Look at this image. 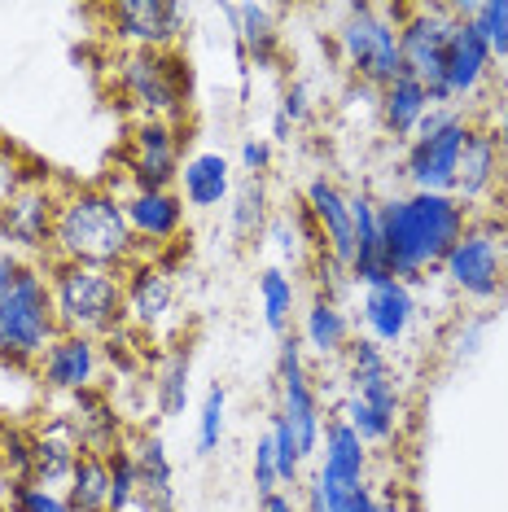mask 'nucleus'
<instances>
[{"label": "nucleus", "mask_w": 508, "mask_h": 512, "mask_svg": "<svg viewBox=\"0 0 508 512\" xmlns=\"http://www.w3.org/2000/svg\"><path fill=\"white\" fill-rule=\"evenodd\" d=\"M303 512H329V499H325V491H320L316 477L303 486Z\"/></svg>", "instance_id": "obj_51"}, {"label": "nucleus", "mask_w": 508, "mask_h": 512, "mask_svg": "<svg viewBox=\"0 0 508 512\" xmlns=\"http://www.w3.org/2000/svg\"><path fill=\"white\" fill-rule=\"evenodd\" d=\"M268 219H272V197L263 176H246L241 184H233V197H228V228H233V237L250 246L254 237H263Z\"/></svg>", "instance_id": "obj_31"}, {"label": "nucleus", "mask_w": 508, "mask_h": 512, "mask_svg": "<svg viewBox=\"0 0 508 512\" xmlns=\"http://www.w3.org/2000/svg\"><path fill=\"white\" fill-rule=\"evenodd\" d=\"M123 211L127 224H132L136 241H149V246H171V241L184 232V197L176 189H132L123 193Z\"/></svg>", "instance_id": "obj_20"}, {"label": "nucleus", "mask_w": 508, "mask_h": 512, "mask_svg": "<svg viewBox=\"0 0 508 512\" xmlns=\"http://www.w3.org/2000/svg\"><path fill=\"white\" fill-rule=\"evenodd\" d=\"M189 377H193V346L189 342H176L171 351L163 355V364L154 372V403H158V416L176 421L189 407Z\"/></svg>", "instance_id": "obj_30"}, {"label": "nucleus", "mask_w": 508, "mask_h": 512, "mask_svg": "<svg viewBox=\"0 0 508 512\" xmlns=\"http://www.w3.org/2000/svg\"><path fill=\"white\" fill-rule=\"evenodd\" d=\"M114 84L141 119L176 123L189 106V71L176 53H119Z\"/></svg>", "instance_id": "obj_7"}, {"label": "nucleus", "mask_w": 508, "mask_h": 512, "mask_svg": "<svg viewBox=\"0 0 508 512\" xmlns=\"http://www.w3.org/2000/svg\"><path fill=\"white\" fill-rule=\"evenodd\" d=\"M259 307H263V324L285 337V329H290V320H294V307H298V285L285 267L272 263L259 272Z\"/></svg>", "instance_id": "obj_33"}, {"label": "nucleus", "mask_w": 508, "mask_h": 512, "mask_svg": "<svg viewBox=\"0 0 508 512\" xmlns=\"http://www.w3.org/2000/svg\"><path fill=\"white\" fill-rule=\"evenodd\" d=\"M259 512H303V504H294L290 491H272V495H263Z\"/></svg>", "instance_id": "obj_50"}, {"label": "nucleus", "mask_w": 508, "mask_h": 512, "mask_svg": "<svg viewBox=\"0 0 508 512\" xmlns=\"http://www.w3.org/2000/svg\"><path fill=\"white\" fill-rule=\"evenodd\" d=\"M329 499V512H364L373 504V486H320Z\"/></svg>", "instance_id": "obj_46"}, {"label": "nucleus", "mask_w": 508, "mask_h": 512, "mask_svg": "<svg viewBox=\"0 0 508 512\" xmlns=\"http://www.w3.org/2000/svg\"><path fill=\"white\" fill-rule=\"evenodd\" d=\"M263 237H268V246H272V254L281 263H303V254H307V241H316L320 246V237H316V228H311V219H307V211L303 215H272L268 219V228H263ZM276 263V267H281Z\"/></svg>", "instance_id": "obj_35"}, {"label": "nucleus", "mask_w": 508, "mask_h": 512, "mask_svg": "<svg viewBox=\"0 0 508 512\" xmlns=\"http://www.w3.org/2000/svg\"><path fill=\"white\" fill-rule=\"evenodd\" d=\"M110 512H132L136 495H141V469H136L132 442L110 451Z\"/></svg>", "instance_id": "obj_38"}, {"label": "nucleus", "mask_w": 508, "mask_h": 512, "mask_svg": "<svg viewBox=\"0 0 508 512\" xmlns=\"http://www.w3.org/2000/svg\"><path fill=\"white\" fill-rule=\"evenodd\" d=\"M36 372H40V386L44 390L66 394V399H75V394H84V390H97V377H101V342H97V337L62 333L49 346V351H44Z\"/></svg>", "instance_id": "obj_16"}, {"label": "nucleus", "mask_w": 508, "mask_h": 512, "mask_svg": "<svg viewBox=\"0 0 508 512\" xmlns=\"http://www.w3.org/2000/svg\"><path fill=\"white\" fill-rule=\"evenodd\" d=\"M31 442H36V469H31V482L49 486V491L71 486V473H75L79 456H84V447H79V438H75L71 421H66V412H57L53 421H44V429Z\"/></svg>", "instance_id": "obj_23"}, {"label": "nucleus", "mask_w": 508, "mask_h": 512, "mask_svg": "<svg viewBox=\"0 0 508 512\" xmlns=\"http://www.w3.org/2000/svg\"><path fill=\"white\" fill-rule=\"evenodd\" d=\"M290 127H294V123H290V119H285V114H281V110H276V114H272V136H276V141H290Z\"/></svg>", "instance_id": "obj_54"}, {"label": "nucleus", "mask_w": 508, "mask_h": 512, "mask_svg": "<svg viewBox=\"0 0 508 512\" xmlns=\"http://www.w3.org/2000/svg\"><path fill=\"white\" fill-rule=\"evenodd\" d=\"M298 342L303 351H311L316 359H342L346 346H351V320L338 307V298L316 294L303 307V329H298Z\"/></svg>", "instance_id": "obj_28"}, {"label": "nucleus", "mask_w": 508, "mask_h": 512, "mask_svg": "<svg viewBox=\"0 0 508 512\" xmlns=\"http://www.w3.org/2000/svg\"><path fill=\"white\" fill-rule=\"evenodd\" d=\"M0 460L9 469V482H31V469H36V442L18 429H5L0 434Z\"/></svg>", "instance_id": "obj_42"}, {"label": "nucleus", "mask_w": 508, "mask_h": 512, "mask_svg": "<svg viewBox=\"0 0 508 512\" xmlns=\"http://www.w3.org/2000/svg\"><path fill=\"white\" fill-rule=\"evenodd\" d=\"M0 254H5V250H0Z\"/></svg>", "instance_id": "obj_55"}, {"label": "nucleus", "mask_w": 508, "mask_h": 512, "mask_svg": "<svg viewBox=\"0 0 508 512\" xmlns=\"http://www.w3.org/2000/svg\"><path fill=\"white\" fill-rule=\"evenodd\" d=\"M491 136L500 141L504 149V158H508V79H504V88H500V101H495V114H491Z\"/></svg>", "instance_id": "obj_49"}, {"label": "nucleus", "mask_w": 508, "mask_h": 512, "mask_svg": "<svg viewBox=\"0 0 508 512\" xmlns=\"http://www.w3.org/2000/svg\"><path fill=\"white\" fill-rule=\"evenodd\" d=\"M53 224H57V193L31 176L14 202L0 211V250L18 263L49 259L53 254Z\"/></svg>", "instance_id": "obj_12"}, {"label": "nucleus", "mask_w": 508, "mask_h": 512, "mask_svg": "<svg viewBox=\"0 0 508 512\" xmlns=\"http://www.w3.org/2000/svg\"><path fill=\"white\" fill-rule=\"evenodd\" d=\"M224 429H228V390L211 386L198 412V456H215L219 442H224Z\"/></svg>", "instance_id": "obj_39"}, {"label": "nucleus", "mask_w": 508, "mask_h": 512, "mask_svg": "<svg viewBox=\"0 0 508 512\" xmlns=\"http://www.w3.org/2000/svg\"><path fill=\"white\" fill-rule=\"evenodd\" d=\"M469 114L456 110L438 132H421L408 141L403 154V176H408L412 193H456V171H460V154L469 141Z\"/></svg>", "instance_id": "obj_11"}, {"label": "nucleus", "mask_w": 508, "mask_h": 512, "mask_svg": "<svg viewBox=\"0 0 508 512\" xmlns=\"http://www.w3.org/2000/svg\"><path fill=\"white\" fill-rule=\"evenodd\" d=\"M9 508L14 512H75L62 491H49V486H36V482H18L9 491Z\"/></svg>", "instance_id": "obj_43"}, {"label": "nucleus", "mask_w": 508, "mask_h": 512, "mask_svg": "<svg viewBox=\"0 0 508 512\" xmlns=\"http://www.w3.org/2000/svg\"><path fill=\"white\" fill-rule=\"evenodd\" d=\"M132 456L141 469V495L132 512H176V469H171L163 434L145 429L141 438H132Z\"/></svg>", "instance_id": "obj_22"}, {"label": "nucleus", "mask_w": 508, "mask_h": 512, "mask_svg": "<svg viewBox=\"0 0 508 512\" xmlns=\"http://www.w3.org/2000/svg\"><path fill=\"white\" fill-rule=\"evenodd\" d=\"M430 88L417 84L412 75H399L390 88L377 92V110H381V127H386L395 141H412L417 136L421 119L430 114Z\"/></svg>", "instance_id": "obj_29"}, {"label": "nucleus", "mask_w": 508, "mask_h": 512, "mask_svg": "<svg viewBox=\"0 0 508 512\" xmlns=\"http://www.w3.org/2000/svg\"><path fill=\"white\" fill-rule=\"evenodd\" d=\"M276 381H281V407H276V412L285 416V425L294 429L303 456L311 460L320 451V434H325L329 416H325V407H320V390L311 386L303 342L290 333L281 337V351H276Z\"/></svg>", "instance_id": "obj_8"}, {"label": "nucleus", "mask_w": 508, "mask_h": 512, "mask_svg": "<svg viewBox=\"0 0 508 512\" xmlns=\"http://www.w3.org/2000/svg\"><path fill=\"white\" fill-rule=\"evenodd\" d=\"M66 421H71L79 447L92 451V456H110L114 447H123L119 412H114V403H110L101 390L75 394V399H71V412H66Z\"/></svg>", "instance_id": "obj_25"}, {"label": "nucleus", "mask_w": 508, "mask_h": 512, "mask_svg": "<svg viewBox=\"0 0 508 512\" xmlns=\"http://www.w3.org/2000/svg\"><path fill=\"white\" fill-rule=\"evenodd\" d=\"M53 263H88L127 272L141 259V241L123 211V193L84 184V189L57 193V224H53Z\"/></svg>", "instance_id": "obj_2"}, {"label": "nucleus", "mask_w": 508, "mask_h": 512, "mask_svg": "<svg viewBox=\"0 0 508 512\" xmlns=\"http://www.w3.org/2000/svg\"><path fill=\"white\" fill-rule=\"evenodd\" d=\"M495 79V57L482 44V36L473 31L469 18H456L452 27V44H447V66H443V88L434 92V106H469Z\"/></svg>", "instance_id": "obj_13"}, {"label": "nucleus", "mask_w": 508, "mask_h": 512, "mask_svg": "<svg viewBox=\"0 0 508 512\" xmlns=\"http://www.w3.org/2000/svg\"><path fill=\"white\" fill-rule=\"evenodd\" d=\"M342 421L360 434L368 447H390V442L399 438V421L395 416H381L377 407H368L364 399H355V394H346L342 403Z\"/></svg>", "instance_id": "obj_37"}, {"label": "nucleus", "mask_w": 508, "mask_h": 512, "mask_svg": "<svg viewBox=\"0 0 508 512\" xmlns=\"http://www.w3.org/2000/svg\"><path fill=\"white\" fill-rule=\"evenodd\" d=\"M351 224H355V263H351V281L368 289L377 281H390V263L381 250V219L377 202L368 193H351Z\"/></svg>", "instance_id": "obj_26"}, {"label": "nucleus", "mask_w": 508, "mask_h": 512, "mask_svg": "<svg viewBox=\"0 0 508 512\" xmlns=\"http://www.w3.org/2000/svg\"><path fill=\"white\" fill-rule=\"evenodd\" d=\"M49 294L57 329L79 337H110L123 329V272L49 259Z\"/></svg>", "instance_id": "obj_3"}, {"label": "nucleus", "mask_w": 508, "mask_h": 512, "mask_svg": "<svg viewBox=\"0 0 508 512\" xmlns=\"http://www.w3.org/2000/svg\"><path fill=\"white\" fill-rule=\"evenodd\" d=\"M176 320V281L167 267L136 263L123 281V324L136 333H158Z\"/></svg>", "instance_id": "obj_15"}, {"label": "nucleus", "mask_w": 508, "mask_h": 512, "mask_svg": "<svg viewBox=\"0 0 508 512\" xmlns=\"http://www.w3.org/2000/svg\"><path fill=\"white\" fill-rule=\"evenodd\" d=\"M438 272L465 302H495L508 285V228L500 219H469Z\"/></svg>", "instance_id": "obj_6"}, {"label": "nucleus", "mask_w": 508, "mask_h": 512, "mask_svg": "<svg viewBox=\"0 0 508 512\" xmlns=\"http://www.w3.org/2000/svg\"><path fill=\"white\" fill-rule=\"evenodd\" d=\"M307 110H311L307 88H303V84H290V88H285V97H281V114H285V119H290V123H303Z\"/></svg>", "instance_id": "obj_48"}, {"label": "nucleus", "mask_w": 508, "mask_h": 512, "mask_svg": "<svg viewBox=\"0 0 508 512\" xmlns=\"http://www.w3.org/2000/svg\"><path fill=\"white\" fill-rule=\"evenodd\" d=\"M320 447H325L320 469H316L320 486H368V442L342 416H329L325 421Z\"/></svg>", "instance_id": "obj_21"}, {"label": "nucleus", "mask_w": 508, "mask_h": 512, "mask_svg": "<svg viewBox=\"0 0 508 512\" xmlns=\"http://www.w3.org/2000/svg\"><path fill=\"white\" fill-rule=\"evenodd\" d=\"M57 337H62V329H57V311L49 294V272L36 263H22L18 281L0 298V364H40Z\"/></svg>", "instance_id": "obj_5"}, {"label": "nucleus", "mask_w": 508, "mask_h": 512, "mask_svg": "<svg viewBox=\"0 0 508 512\" xmlns=\"http://www.w3.org/2000/svg\"><path fill=\"white\" fill-rule=\"evenodd\" d=\"M381 250H386L390 276L417 285L425 272L447 259V250L469 228L473 211L460 206L452 193H403L377 202Z\"/></svg>", "instance_id": "obj_1"}, {"label": "nucleus", "mask_w": 508, "mask_h": 512, "mask_svg": "<svg viewBox=\"0 0 508 512\" xmlns=\"http://www.w3.org/2000/svg\"><path fill=\"white\" fill-rule=\"evenodd\" d=\"M307 219L320 237V250L338 259L346 272L355 263V224H351V193H342L333 180L316 176L307 184Z\"/></svg>", "instance_id": "obj_19"}, {"label": "nucleus", "mask_w": 508, "mask_h": 512, "mask_svg": "<svg viewBox=\"0 0 508 512\" xmlns=\"http://www.w3.org/2000/svg\"><path fill=\"white\" fill-rule=\"evenodd\" d=\"M456 14L452 5H408V18L399 27V53H403V75L434 92L443 88V66H447V44H452Z\"/></svg>", "instance_id": "obj_9"}, {"label": "nucleus", "mask_w": 508, "mask_h": 512, "mask_svg": "<svg viewBox=\"0 0 508 512\" xmlns=\"http://www.w3.org/2000/svg\"><path fill=\"white\" fill-rule=\"evenodd\" d=\"M62 495L75 512H110V460L84 451Z\"/></svg>", "instance_id": "obj_32"}, {"label": "nucleus", "mask_w": 508, "mask_h": 512, "mask_svg": "<svg viewBox=\"0 0 508 512\" xmlns=\"http://www.w3.org/2000/svg\"><path fill=\"white\" fill-rule=\"evenodd\" d=\"M364 512H408V508L399 504V491H373V504Z\"/></svg>", "instance_id": "obj_53"}, {"label": "nucleus", "mask_w": 508, "mask_h": 512, "mask_svg": "<svg viewBox=\"0 0 508 512\" xmlns=\"http://www.w3.org/2000/svg\"><path fill=\"white\" fill-rule=\"evenodd\" d=\"M452 14L473 22V31L491 49L495 66L508 62V0H460V5H452Z\"/></svg>", "instance_id": "obj_34"}, {"label": "nucleus", "mask_w": 508, "mask_h": 512, "mask_svg": "<svg viewBox=\"0 0 508 512\" xmlns=\"http://www.w3.org/2000/svg\"><path fill=\"white\" fill-rule=\"evenodd\" d=\"M254 491H259V499L272 495V491H281V477H276V451H272L268 434L254 442Z\"/></svg>", "instance_id": "obj_45"}, {"label": "nucleus", "mask_w": 508, "mask_h": 512, "mask_svg": "<svg viewBox=\"0 0 508 512\" xmlns=\"http://www.w3.org/2000/svg\"><path fill=\"white\" fill-rule=\"evenodd\" d=\"M508 176V158L500 141L491 136L487 123H473L469 127V141H465V154H460V171H456V202L469 206V211H478V206H487L495 193H500V184Z\"/></svg>", "instance_id": "obj_17"}, {"label": "nucleus", "mask_w": 508, "mask_h": 512, "mask_svg": "<svg viewBox=\"0 0 508 512\" xmlns=\"http://www.w3.org/2000/svg\"><path fill=\"white\" fill-rule=\"evenodd\" d=\"M110 36L123 44V53H176L189 27V5L176 0H123L106 9Z\"/></svg>", "instance_id": "obj_10"}, {"label": "nucleus", "mask_w": 508, "mask_h": 512, "mask_svg": "<svg viewBox=\"0 0 508 512\" xmlns=\"http://www.w3.org/2000/svg\"><path fill=\"white\" fill-rule=\"evenodd\" d=\"M176 184H180L184 206H193V211H219L233 197V167H228L224 154L202 149V154L184 158Z\"/></svg>", "instance_id": "obj_24"}, {"label": "nucleus", "mask_w": 508, "mask_h": 512, "mask_svg": "<svg viewBox=\"0 0 508 512\" xmlns=\"http://www.w3.org/2000/svg\"><path fill=\"white\" fill-rule=\"evenodd\" d=\"M403 18H408V5H346L342 9L333 44H338L346 71L360 84L381 92L403 75V53H399Z\"/></svg>", "instance_id": "obj_4"}, {"label": "nucleus", "mask_w": 508, "mask_h": 512, "mask_svg": "<svg viewBox=\"0 0 508 512\" xmlns=\"http://www.w3.org/2000/svg\"><path fill=\"white\" fill-rule=\"evenodd\" d=\"M360 324H364V337H373L377 346H399L403 337L412 333L417 324V294H412L408 281H377L360 294Z\"/></svg>", "instance_id": "obj_18"}, {"label": "nucleus", "mask_w": 508, "mask_h": 512, "mask_svg": "<svg viewBox=\"0 0 508 512\" xmlns=\"http://www.w3.org/2000/svg\"><path fill=\"white\" fill-rule=\"evenodd\" d=\"M351 394H355V399H364L368 407H377L381 416H395V421H403V394H399L395 372H381V377L355 381Z\"/></svg>", "instance_id": "obj_41"}, {"label": "nucleus", "mask_w": 508, "mask_h": 512, "mask_svg": "<svg viewBox=\"0 0 508 512\" xmlns=\"http://www.w3.org/2000/svg\"><path fill=\"white\" fill-rule=\"evenodd\" d=\"M224 18L233 22L237 49L250 66H268L281 57V31H276V9L272 5H224Z\"/></svg>", "instance_id": "obj_27"}, {"label": "nucleus", "mask_w": 508, "mask_h": 512, "mask_svg": "<svg viewBox=\"0 0 508 512\" xmlns=\"http://www.w3.org/2000/svg\"><path fill=\"white\" fill-rule=\"evenodd\" d=\"M346 381H368V377H381V372H395L390 368V355L386 346H377L373 337H351V346H346Z\"/></svg>", "instance_id": "obj_40"}, {"label": "nucleus", "mask_w": 508, "mask_h": 512, "mask_svg": "<svg viewBox=\"0 0 508 512\" xmlns=\"http://www.w3.org/2000/svg\"><path fill=\"white\" fill-rule=\"evenodd\" d=\"M18 272H22V263L14 259V254H0V298L9 294V285L18 281Z\"/></svg>", "instance_id": "obj_52"}, {"label": "nucleus", "mask_w": 508, "mask_h": 512, "mask_svg": "<svg viewBox=\"0 0 508 512\" xmlns=\"http://www.w3.org/2000/svg\"><path fill=\"white\" fill-rule=\"evenodd\" d=\"M268 167H272V145L268 141H259V136L241 141V171H250V176H263Z\"/></svg>", "instance_id": "obj_47"}, {"label": "nucleus", "mask_w": 508, "mask_h": 512, "mask_svg": "<svg viewBox=\"0 0 508 512\" xmlns=\"http://www.w3.org/2000/svg\"><path fill=\"white\" fill-rule=\"evenodd\" d=\"M27 184H31V171L22 167V158L14 154V149L0 145V211H5V206L14 202Z\"/></svg>", "instance_id": "obj_44"}, {"label": "nucleus", "mask_w": 508, "mask_h": 512, "mask_svg": "<svg viewBox=\"0 0 508 512\" xmlns=\"http://www.w3.org/2000/svg\"><path fill=\"white\" fill-rule=\"evenodd\" d=\"M180 127L163 119H141L127 149L132 189H171L180 180Z\"/></svg>", "instance_id": "obj_14"}, {"label": "nucleus", "mask_w": 508, "mask_h": 512, "mask_svg": "<svg viewBox=\"0 0 508 512\" xmlns=\"http://www.w3.org/2000/svg\"><path fill=\"white\" fill-rule=\"evenodd\" d=\"M268 438H272V451H276V477H281V491H294V486H303V447H298L294 429L285 425L281 412H272L268 421Z\"/></svg>", "instance_id": "obj_36"}]
</instances>
